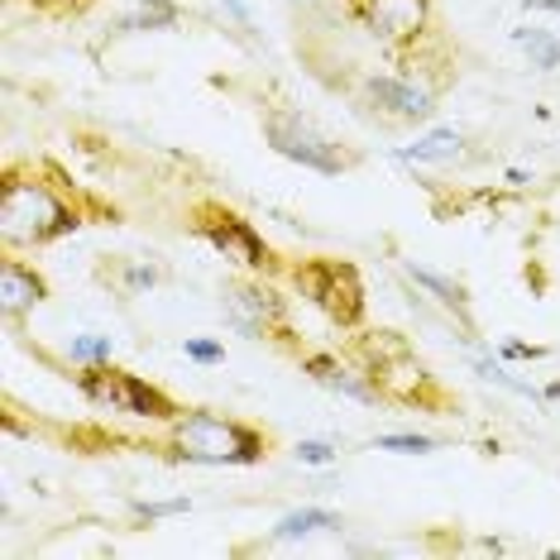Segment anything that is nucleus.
<instances>
[{"label":"nucleus","instance_id":"f03ea898","mask_svg":"<svg viewBox=\"0 0 560 560\" xmlns=\"http://www.w3.org/2000/svg\"><path fill=\"white\" fill-rule=\"evenodd\" d=\"M173 455L192 465H254L264 455V436L231 417L187 412L173 422Z\"/></svg>","mask_w":560,"mask_h":560},{"label":"nucleus","instance_id":"f257e3e1","mask_svg":"<svg viewBox=\"0 0 560 560\" xmlns=\"http://www.w3.org/2000/svg\"><path fill=\"white\" fill-rule=\"evenodd\" d=\"M82 225V215L48 192L44 183H20L10 177L5 192H0V235L5 245H48L62 240Z\"/></svg>","mask_w":560,"mask_h":560},{"label":"nucleus","instance_id":"6ab92c4d","mask_svg":"<svg viewBox=\"0 0 560 560\" xmlns=\"http://www.w3.org/2000/svg\"><path fill=\"white\" fill-rule=\"evenodd\" d=\"M187 499H159V503H135V517L139 522H159V517H177V513H187Z\"/></svg>","mask_w":560,"mask_h":560},{"label":"nucleus","instance_id":"a878e982","mask_svg":"<svg viewBox=\"0 0 560 560\" xmlns=\"http://www.w3.org/2000/svg\"><path fill=\"white\" fill-rule=\"evenodd\" d=\"M508 183H513V187H527V183H532V177H527V173H522V168H508Z\"/></svg>","mask_w":560,"mask_h":560},{"label":"nucleus","instance_id":"7ed1b4c3","mask_svg":"<svg viewBox=\"0 0 560 560\" xmlns=\"http://www.w3.org/2000/svg\"><path fill=\"white\" fill-rule=\"evenodd\" d=\"M78 388L106 412H130V417H154V422H173L177 407L163 388L144 384L139 374H125V369L110 364H86L78 374Z\"/></svg>","mask_w":560,"mask_h":560},{"label":"nucleus","instance_id":"412c9836","mask_svg":"<svg viewBox=\"0 0 560 560\" xmlns=\"http://www.w3.org/2000/svg\"><path fill=\"white\" fill-rule=\"evenodd\" d=\"M187 360H197V364H221L225 360V350L215 346V340H187Z\"/></svg>","mask_w":560,"mask_h":560},{"label":"nucleus","instance_id":"f3484780","mask_svg":"<svg viewBox=\"0 0 560 560\" xmlns=\"http://www.w3.org/2000/svg\"><path fill=\"white\" fill-rule=\"evenodd\" d=\"M378 451H393V455H427L436 451L431 436H412V431H398V436H378Z\"/></svg>","mask_w":560,"mask_h":560},{"label":"nucleus","instance_id":"4be33fe9","mask_svg":"<svg viewBox=\"0 0 560 560\" xmlns=\"http://www.w3.org/2000/svg\"><path fill=\"white\" fill-rule=\"evenodd\" d=\"M503 354L508 360H541V346H522V340H503Z\"/></svg>","mask_w":560,"mask_h":560},{"label":"nucleus","instance_id":"393cba45","mask_svg":"<svg viewBox=\"0 0 560 560\" xmlns=\"http://www.w3.org/2000/svg\"><path fill=\"white\" fill-rule=\"evenodd\" d=\"M221 5H231V10H235V20H240V24H249V10L240 5V0H221Z\"/></svg>","mask_w":560,"mask_h":560},{"label":"nucleus","instance_id":"dca6fc26","mask_svg":"<svg viewBox=\"0 0 560 560\" xmlns=\"http://www.w3.org/2000/svg\"><path fill=\"white\" fill-rule=\"evenodd\" d=\"M407 278H412L417 288H427L436 302H445V307H455V312H465V288L460 283H451V278H441V273H431L422 269V264H407Z\"/></svg>","mask_w":560,"mask_h":560},{"label":"nucleus","instance_id":"f8f14e48","mask_svg":"<svg viewBox=\"0 0 560 560\" xmlns=\"http://www.w3.org/2000/svg\"><path fill=\"white\" fill-rule=\"evenodd\" d=\"M465 154V139H460V130H431V135H422L417 144H407V149H398V163H455Z\"/></svg>","mask_w":560,"mask_h":560},{"label":"nucleus","instance_id":"a211bd4d","mask_svg":"<svg viewBox=\"0 0 560 560\" xmlns=\"http://www.w3.org/2000/svg\"><path fill=\"white\" fill-rule=\"evenodd\" d=\"M72 360H82V364H106L110 360V340L106 336H78L68 346Z\"/></svg>","mask_w":560,"mask_h":560},{"label":"nucleus","instance_id":"bb28decb","mask_svg":"<svg viewBox=\"0 0 560 560\" xmlns=\"http://www.w3.org/2000/svg\"><path fill=\"white\" fill-rule=\"evenodd\" d=\"M546 398H560V384H551V388H546Z\"/></svg>","mask_w":560,"mask_h":560},{"label":"nucleus","instance_id":"1a4fd4ad","mask_svg":"<svg viewBox=\"0 0 560 560\" xmlns=\"http://www.w3.org/2000/svg\"><path fill=\"white\" fill-rule=\"evenodd\" d=\"M369 101L388 110L393 120H427L431 116V92L402 78H369Z\"/></svg>","mask_w":560,"mask_h":560},{"label":"nucleus","instance_id":"5701e85b","mask_svg":"<svg viewBox=\"0 0 560 560\" xmlns=\"http://www.w3.org/2000/svg\"><path fill=\"white\" fill-rule=\"evenodd\" d=\"M125 283H130L135 292H139V288H154V283H159V269H144V264H135V269L125 273Z\"/></svg>","mask_w":560,"mask_h":560},{"label":"nucleus","instance_id":"b1692460","mask_svg":"<svg viewBox=\"0 0 560 560\" xmlns=\"http://www.w3.org/2000/svg\"><path fill=\"white\" fill-rule=\"evenodd\" d=\"M527 10H551V15H560V0H527Z\"/></svg>","mask_w":560,"mask_h":560},{"label":"nucleus","instance_id":"9b49d317","mask_svg":"<svg viewBox=\"0 0 560 560\" xmlns=\"http://www.w3.org/2000/svg\"><path fill=\"white\" fill-rule=\"evenodd\" d=\"M44 278L34 269H24V264L5 259V269H0V307L5 316H20V312H34L44 302Z\"/></svg>","mask_w":560,"mask_h":560},{"label":"nucleus","instance_id":"20e7f679","mask_svg":"<svg viewBox=\"0 0 560 560\" xmlns=\"http://www.w3.org/2000/svg\"><path fill=\"white\" fill-rule=\"evenodd\" d=\"M292 283L302 288V298L312 307H322L336 326H360L364 316V288H360V273L340 259H307L292 269Z\"/></svg>","mask_w":560,"mask_h":560},{"label":"nucleus","instance_id":"6e6552de","mask_svg":"<svg viewBox=\"0 0 560 560\" xmlns=\"http://www.w3.org/2000/svg\"><path fill=\"white\" fill-rule=\"evenodd\" d=\"M350 15L374 30L384 44H407L422 34L427 0H350Z\"/></svg>","mask_w":560,"mask_h":560},{"label":"nucleus","instance_id":"ddd939ff","mask_svg":"<svg viewBox=\"0 0 560 560\" xmlns=\"http://www.w3.org/2000/svg\"><path fill=\"white\" fill-rule=\"evenodd\" d=\"M336 527H340V513H330V508H298V513H288L278 522L273 537L298 541V537H312V532H336Z\"/></svg>","mask_w":560,"mask_h":560},{"label":"nucleus","instance_id":"aec40b11","mask_svg":"<svg viewBox=\"0 0 560 560\" xmlns=\"http://www.w3.org/2000/svg\"><path fill=\"white\" fill-rule=\"evenodd\" d=\"M298 460H302V465H330V460H336V445H326V441H302V445H298Z\"/></svg>","mask_w":560,"mask_h":560},{"label":"nucleus","instance_id":"423d86ee","mask_svg":"<svg viewBox=\"0 0 560 560\" xmlns=\"http://www.w3.org/2000/svg\"><path fill=\"white\" fill-rule=\"evenodd\" d=\"M197 235L207 240L215 254L245 264V269H269V264H273V254H269V245H264V235L254 231L245 215H235V211L201 207L197 211Z\"/></svg>","mask_w":560,"mask_h":560},{"label":"nucleus","instance_id":"0eeeda50","mask_svg":"<svg viewBox=\"0 0 560 560\" xmlns=\"http://www.w3.org/2000/svg\"><path fill=\"white\" fill-rule=\"evenodd\" d=\"M225 316L249 340L273 336V330H283V298L259 283H231L225 288Z\"/></svg>","mask_w":560,"mask_h":560},{"label":"nucleus","instance_id":"2eb2a0df","mask_svg":"<svg viewBox=\"0 0 560 560\" xmlns=\"http://www.w3.org/2000/svg\"><path fill=\"white\" fill-rule=\"evenodd\" d=\"M183 10L173 0H135V15L125 20V30H177Z\"/></svg>","mask_w":560,"mask_h":560},{"label":"nucleus","instance_id":"4468645a","mask_svg":"<svg viewBox=\"0 0 560 560\" xmlns=\"http://www.w3.org/2000/svg\"><path fill=\"white\" fill-rule=\"evenodd\" d=\"M513 39H517L522 54L532 58V68H541V72L560 68V39H556V34H546V30H513Z\"/></svg>","mask_w":560,"mask_h":560},{"label":"nucleus","instance_id":"9d476101","mask_svg":"<svg viewBox=\"0 0 560 560\" xmlns=\"http://www.w3.org/2000/svg\"><path fill=\"white\" fill-rule=\"evenodd\" d=\"M302 369H307L316 384L346 393V398H354V402H378V398H384V388L369 384L364 374H354V369H346L340 360H330V354H307V360H302Z\"/></svg>","mask_w":560,"mask_h":560},{"label":"nucleus","instance_id":"39448f33","mask_svg":"<svg viewBox=\"0 0 560 560\" xmlns=\"http://www.w3.org/2000/svg\"><path fill=\"white\" fill-rule=\"evenodd\" d=\"M264 135H269L273 154L302 163V168H312V173H340L350 163L340 154V144H330V139L316 130V125L302 120L298 110H283V106L269 110V116H264Z\"/></svg>","mask_w":560,"mask_h":560}]
</instances>
